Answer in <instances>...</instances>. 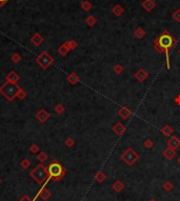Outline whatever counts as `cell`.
<instances>
[{
    "label": "cell",
    "mask_w": 180,
    "mask_h": 201,
    "mask_svg": "<svg viewBox=\"0 0 180 201\" xmlns=\"http://www.w3.org/2000/svg\"><path fill=\"white\" fill-rule=\"evenodd\" d=\"M47 174L49 173H47V171H45L43 166L38 165V166L31 173V176L33 177L37 182L42 183V182H44L45 180L47 179Z\"/></svg>",
    "instance_id": "obj_4"
},
{
    "label": "cell",
    "mask_w": 180,
    "mask_h": 201,
    "mask_svg": "<svg viewBox=\"0 0 180 201\" xmlns=\"http://www.w3.org/2000/svg\"><path fill=\"white\" fill-rule=\"evenodd\" d=\"M176 155H177V152H176V150L174 149H171V147H166L165 150H164L163 152H162V156H163L165 159L167 160H172L174 159L175 157H176Z\"/></svg>",
    "instance_id": "obj_7"
},
{
    "label": "cell",
    "mask_w": 180,
    "mask_h": 201,
    "mask_svg": "<svg viewBox=\"0 0 180 201\" xmlns=\"http://www.w3.org/2000/svg\"><path fill=\"white\" fill-rule=\"evenodd\" d=\"M173 18H174L175 21L180 22V8L179 10H176V11L173 13Z\"/></svg>",
    "instance_id": "obj_22"
},
{
    "label": "cell",
    "mask_w": 180,
    "mask_h": 201,
    "mask_svg": "<svg viewBox=\"0 0 180 201\" xmlns=\"http://www.w3.org/2000/svg\"><path fill=\"white\" fill-rule=\"evenodd\" d=\"M145 31L143 30L142 28H137L135 30V32H134V36L136 37V38H138V39H141V38H143L144 37V35H145Z\"/></svg>",
    "instance_id": "obj_16"
},
{
    "label": "cell",
    "mask_w": 180,
    "mask_h": 201,
    "mask_svg": "<svg viewBox=\"0 0 180 201\" xmlns=\"http://www.w3.org/2000/svg\"><path fill=\"white\" fill-rule=\"evenodd\" d=\"M175 102H176L178 105H180V94L178 95L177 97H176V98H175Z\"/></svg>",
    "instance_id": "obj_25"
},
{
    "label": "cell",
    "mask_w": 180,
    "mask_h": 201,
    "mask_svg": "<svg viewBox=\"0 0 180 201\" xmlns=\"http://www.w3.org/2000/svg\"><path fill=\"white\" fill-rule=\"evenodd\" d=\"M178 54H179V55H180V49H179V51H178Z\"/></svg>",
    "instance_id": "obj_30"
},
{
    "label": "cell",
    "mask_w": 180,
    "mask_h": 201,
    "mask_svg": "<svg viewBox=\"0 0 180 201\" xmlns=\"http://www.w3.org/2000/svg\"><path fill=\"white\" fill-rule=\"evenodd\" d=\"M81 8H82L84 11H90V10L92 8V4H91V2H90V1H88V0H86V1H84V2L81 4Z\"/></svg>",
    "instance_id": "obj_21"
},
{
    "label": "cell",
    "mask_w": 180,
    "mask_h": 201,
    "mask_svg": "<svg viewBox=\"0 0 180 201\" xmlns=\"http://www.w3.org/2000/svg\"><path fill=\"white\" fill-rule=\"evenodd\" d=\"M121 160L129 166L135 164L139 160V155L137 154V152L132 147H128L121 155Z\"/></svg>",
    "instance_id": "obj_3"
},
{
    "label": "cell",
    "mask_w": 180,
    "mask_h": 201,
    "mask_svg": "<svg viewBox=\"0 0 180 201\" xmlns=\"http://www.w3.org/2000/svg\"><path fill=\"white\" fill-rule=\"evenodd\" d=\"M150 201H157V200H156V199H154V198H153V199H151Z\"/></svg>",
    "instance_id": "obj_29"
},
{
    "label": "cell",
    "mask_w": 180,
    "mask_h": 201,
    "mask_svg": "<svg viewBox=\"0 0 180 201\" xmlns=\"http://www.w3.org/2000/svg\"><path fill=\"white\" fill-rule=\"evenodd\" d=\"M173 187H174V185H173V183L171 181H166L163 184V190L165 192H171L173 190Z\"/></svg>",
    "instance_id": "obj_19"
},
{
    "label": "cell",
    "mask_w": 180,
    "mask_h": 201,
    "mask_svg": "<svg viewBox=\"0 0 180 201\" xmlns=\"http://www.w3.org/2000/svg\"><path fill=\"white\" fill-rule=\"evenodd\" d=\"M124 187H125L124 183H123L121 180H116V181L113 183V185H112V188H113L116 193H120L121 191L124 190Z\"/></svg>",
    "instance_id": "obj_12"
},
{
    "label": "cell",
    "mask_w": 180,
    "mask_h": 201,
    "mask_svg": "<svg viewBox=\"0 0 180 201\" xmlns=\"http://www.w3.org/2000/svg\"><path fill=\"white\" fill-rule=\"evenodd\" d=\"M6 1H8V0H0V4H2V3H4Z\"/></svg>",
    "instance_id": "obj_27"
},
{
    "label": "cell",
    "mask_w": 180,
    "mask_h": 201,
    "mask_svg": "<svg viewBox=\"0 0 180 201\" xmlns=\"http://www.w3.org/2000/svg\"><path fill=\"white\" fill-rule=\"evenodd\" d=\"M143 145L145 149H152L153 145H154V142H153L152 139H147V140H144Z\"/></svg>",
    "instance_id": "obj_20"
},
{
    "label": "cell",
    "mask_w": 180,
    "mask_h": 201,
    "mask_svg": "<svg viewBox=\"0 0 180 201\" xmlns=\"http://www.w3.org/2000/svg\"><path fill=\"white\" fill-rule=\"evenodd\" d=\"M113 71H114V73H115V74L119 75V74H121V73L123 72V66H122L121 64H116V65L113 67Z\"/></svg>",
    "instance_id": "obj_18"
},
{
    "label": "cell",
    "mask_w": 180,
    "mask_h": 201,
    "mask_svg": "<svg viewBox=\"0 0 180 201\" xmlns=\"http://www.w3.org/2000/svg\"><path fill=\"white\" fill-rule=\"evenodd\" d=\"M161 133H162L164 136H166V137H171L173 134L172 127H170L169 124H166V125H164V127L161 129Z\"/></svg>",
    "instance_id": "obj_14"
},
{
    "label": "cell",
    "mask_w": 180,
    "mask_h": 201,
    "mask_svg": "<svg viewBox=\"0 0 180 201\" xmlns=\"http://www.w3.org/2000/svg\"><path fill=\"white\" fill-rule=\"evenodd\" d=\"M69 81H72L73 83H75L76 81H78V77H76V75H75V74H73V75H72V78L69 77Z\"/></svg>",
    "instance_id": "obj_24"
},
{
    "label": "cell",
    "mask_w": 180,
    "mask_h": 201,
    "mask_svg": "<svg viewBox=\"0 0 180 201\" xmlns=\"http://www.w3.org/2000/svg\"><path fill=\"white\" fill-rule=\"evenodd\" d=\"M142 8H143L144 11L147 12H152L156 6V3L154 0H144L143 2L141 3Z\"/></svg>",
    "instance_id": "obj_10"
},
{
    "label": "cell",
    "mask_w": 180,
    "mask_h": 201,
    "mask_svg": "<svg viewBox=\"0 0 180 201\" xmlns=\"http://www.w3.org/2000/svg\"><path fill=\"white\" fill-rule=\"evenodd\" d=\"M40 195L43 199H47L51 196V193L49 191H42V192H40Z\"/></svg>",
    "instance_id": "obj_23"
},
{
    "label": "cell",
    "mask_w": 180,
    "mask_h": 201,
    "mask_svg": "<svg viewBox=\"0 0 180 201\" xmlns=\"http://www.w3.org/2000/svg\"><path fill=\"white\" fill-rule=\"evenodd\" d=\"M105 179H106V175H105L102 171L97 172V174L95 175V180L97 182H99V183H102Z\"/></svg>",
    "instance_id": "obj_15"
},
{
    "label": "cell",
    "mask_w": 180,
    "mask_h": 201,
    "mask_svg": "<svg viewBox=\"0 0 180 201\" xmlns=\"http://www.w3.org/2000/svg\"><path fill=\"white\" fill-rule=\"evenodd\" d=\"M135 78L140 82H144L145 80L149 78V73L147 71H144L143 69H139L137 72L135 73Z\"/></svg>",
    "instance_id": "obj_8"
},
{
    "label": "cell",
    "mask_w": 180,
    "mask_h": 201,
    "mask_svg": "<svg viewBox=\"0 0 180 201\" xmlns=\"http://www.w3.org/2000/svg\"><path fill=\"white\" fill-rule=\"evenodd\" d=\"M47 173L50 175V178H53L54 180H59L64 176L65 170L59 162L53 161L47 168Z\"/></svg>",
    "instance_id": "obj_2"
},
{
    "label": "cell",
    "mask_w": 180,
    "mask_h": 201,
    "mask_svg": "<svg viewBox=\"0 0 180 201\" xmlns=\"http://www.w3.org/2000/svg\"><path fill=\"white\" fill-rule=\"evenodd\" d=\"M10 92V93L8 94V96L10 97V98H12V97L14 96L15 94H17V92H18V88H15L14 84H12V83H8V86H6L4 88H3V92L6 93V92Z\"/></svg>",
    "instance_id": "obj_11"
},
{
    "label": "cell",
    "mask_w": 180,
    "mask_h": 201,
    "mask_svg": "<svg viewBox=\"0 0 180 201\" xmlns=\"http://www.w3.org/2000/svg\"><path fill=\"white\" fill-rule=\"evenodd\" d=\"M177 44V39L170 33L169 31L164 30L162 33L155 39L154 41V49L158 54H164L166 60V69L170 70V56L169 52Z\"/></svg>",
    "instance_id": "obj_1"
},
{
    "label": "cell",
    "mask_w": 180,
    "mask_h": 201,
    "mask_svg": "<svg viewBox=\"0 0 180 201\" xmlns=\"http://www.w3.org/2000/svg\"><path fill=\"white\" fill-rule=\"evenodd\" d=\"M112 12H113V14L115 15V16L119 17V16H121L123 13H124V8H122L120 4H116V6L112 8Z\"/></svg>",
    "instance_id": "obj_13"
},
{
    "label": "cell",
    "mask_w": 180,
    "mask_h": 201,
    "mask_svg": "<svg viewBox=\"0 0 180 201\" xmlns=\"http://www.w3.org/2000/svg\"><path fill=\"white\" fill-rule=\"evenodd\" d=\"M166 144H167V146L171 147V149L177 150L178 147H180V139L177 136L172 135L169 138V140L166 141Z\"/></svg>",
    "instance_id": "obj_5"
},
{
    "label": "cell",
    "mask_w": 180,
    "mask_h": 201,
    "mask_svg": "<svg viewBox=\"0 0 180 201\" xmlns=\"http://www.w3.org/2000/svg\"><path fill=\"white\" fill-rule=\"evenodd\" d=\"M125 131H126V127H125L124 124L121 123V122H117V123L113 127V132L115 133V134H117L118 136L123 135L125 133Z\"/></svg>",
    "instance_id": "obj_9"
},
{
    "label": "cell",
    "mask_w": 180,
    "mask_h": 201,
    "mask_svg": "<svg viewBox=\"0 0 180 201\" xmlns=\"http://www.w3.org/2000/svg\"><path fill=\"white\" fill-rule=\"evenodd\" d=\"M131 115H132V111H131L128 106H125V105L124 106H121V108L118 110V116H119L120 118L124 119V120L130 118Z\"/></svg>",
    "instance_id": "obj_6"
},
{
    "label": "cell",
    "mask_w": 180,
    "mask_h": 201,
    "mask_svg": "<svg viewBox=\"0 0 180 201\" xmlns=\"http://www.w3.org/2000/svg\"><path fill=\"white\" fill-rule=\"evenodd\" d=\"M177 162H178V164L180 165V156H179V157L177 158Z\"/></svg>",
    "instance_id": "obj_28"
},
{
    "label": "cell",
    "mask_w": 180,
    "mask_h": 201,
    "mask_svg": "<svg viewBox=\"0 0 180 201\" xmlns=\"http://www.w3.org/2000/svg\"><path fill=\"white\" fill-rule=\"evenodd\" d=\"M20 201H31V200H30V199L28 198V197H24V198H23V199H21V200H20Z\"/></svg>",
    "instance_id": "obj_26"
},
{
    "label": "cell",
    "mask_w": 180,
    "mask_h": 201,
    "mask_svg": "<svg viewBox=\"0 0 180 201\" xmlns=\"http://www.w3.org/2000/svg\"><path fill=\"white\" fill-rule=\"evenodd\" d=\"M85 22L88 23V25H90V26H93V25L96 24L97 20H96V18H95L94 16H89L88 18H86Z\"/></svg>",
    "instance_id": "obj_17"
}]
</instances>
